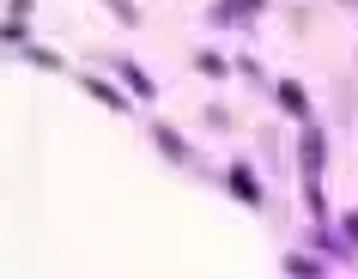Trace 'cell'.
<instances>
[{"label":"cell","instance_id":"4fadbf2b","mask_svg":"<svg viewBox=\"0 0 358 279\" xmlns=\"http://www.w3.org/2000/svg\"><path fill=\"white\" fill-rule=\"evenodd\" d=\"M6 13H19V19H31V13H37V0H6Z\"/></svg>","mask_w":358,"mask_h":279},{"label":"cell","instance_id":"3957f363","mask_svg":"<svg viewBox=\"0 0 358 279\" xmlns=\"http://www.w3.org/2000/svg\"><path fill=\"white\" fill-rule=\"evenodd\" d=\"M273 103H280V115H292V122H310V92H303L298 79H273Z\"/></svg>","mask_w":358,"mask_h":279},{"label":"cell","instance_id":"8992f818","mask_svg":"<svg viewBox=\"0 0 358 279\" xmlns=\"http://www.w3.org/2000/svg\"><path fill=\"white\" fill-rule=\"evenodd\" d=\"M152 146L164 152L170 164H189V158H194V146H189V140H182L176 128H170V122H152Z\"/></svg>","mask_w":358,"mask_h":279},{"label":"cell","instance_id":"7a4b0ae2","mask_svg":"<svg viewBox=\"0 0 358 279\" xmlns=\"http://www.w3.org/2000/svg\"><path fill=\"white\" fill-rule=\"evenodd\" d=\"M267 13V0H207V31H231V24H255Z\"/></svg>","mask_w":358,"mask_h":279},{"label":"cell","instance_id":"ba28073f","mask_svg":"<svg viewBox=\"0 0 358 279\" xmlns=\"http://www.w3.org/2000/svg\"><path fill=\"white\" fill-rule=\"evenodd\" d=\"M19 61H31V67H43V73H61V67H67V61H61L55 49H43V43H24Z\"/></svg>","mask_w":358,"mask_h":279},{"label":"cell","instance_id":"52a82bcc","mask_svg":"<svg viewBox=\"0 0 358 279\" xmlns=\"http://www.w3.org/2000/svg\"><path fill=\"white\" fill-rule=\"evenodd\" d=\"M79 85H85V92H92L97 103H103V110H115V115H128V97H134V92H115L110 79H97V73H79Z\"/></svg>","mask_w":358,"mask_h":279},{"label":"cell","instance_id":"9c48e42d","mask_svg":"<svg viewBox=\"0 0 358 279\" xmlns=\"http://www.w3.org/2000/svg\"><path fill=\"white\" fill-rule=\"evenodd\" d=\"M194 73H201V79H225V73H231V61L219 55V49H201V55H194Z\"/></svg>","mask_w":358,"mask_h":279},{"label":"cell","instance_id":"30bf717a","mask_svg":"<svg viewBox=\"0 0 358 279\" xmlns=\"http://www.w3.org/2000/svg\"><path fill=\"white\" fill-rule=\"evenodd\" d=\"M103 6H110V13H115V19H122V24H128V31H134V24H140V6H134V0H103Z\"/></svg>","mask_w":358,"mask_h":279},{"label":"cell","instance_id":"6da1fadb","mask_svg":"<svg viewBox=\"0 0 358 279\" xmlns=\"http://www.w3.org/2000/svg\"><path fill=\"white\" fill-rule=\"evenodd\" d=\"M322 164H328V134L316 128V115L303 122L298 134V170H303V188H322Z\"/></svg>","mask_w":358,"mask_h":279},{"label":"cell","instance_id":"5b68a950","mask_svg":"<svg viewBox=\"0 0 358 279\" xmlns=\"http://www.w3.org/2000/svg\"><path fill=\"white\" fill-rule=\"evenodd\" d=\"M219 183H225V188H231V194H237L243 206H262V201H267V194H262V183H255V170H249V164H225V176H219Z\"/></svg>","mask_w":358,"mask_h":279},{"label":"cell","instance_id":"277c9868","mask_svg":"<svg viewBox=\"0 0 358 279\" xmlns=\"http://www.w3.org/2000/svg\"><path fill=\"white\" fill-rule=\"evenodd\" d=\"M115 79H122V85L134 92V103H158V85H152V73L140 67V61L122 55V61H115Z\"/></svg>","mask_w":358,"mask_h":279},{"label":"cell","instance_id":"8fae6325","mask_svg":"<svg viewBox=\"0 0 358 279\" xmlns=\"http://www.w3.org/2000/svg\"><path fill=\"white\" fill-rule=\"evenodd\" d=\"M280 267H285V273H322V261H310V255H285Z\"/></svg>","mask_w":358,"mask_h":279},{"label":"cell","instance_id":"7c38bea8","mask_svg":"<svg viewBox=\"0 0 358 279\" xmlns=\"http://www.w3.org/2000/svg\"><path fill=\"white\" fill-rule=\"evenodd\" d=\"M340 237H346V249H352V255H358V213H352V219H346V224H340Z\"/></svg>","mask_w":358,"mask_h":279}]
</instances>
